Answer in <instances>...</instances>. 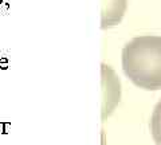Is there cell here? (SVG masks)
<instances>
[{
    "instance_id": "obj_2",
    "label": "cell",
    "mask_w": 161,
    "mask_h": 145,
    "mask_svg": "<svg viewBox=\"0 0 161 145\" xmlns=\"http://www.w3.org/2000/svg\"><path fill=\"white\" fill-rule=\"evenodd\" d=\"M102 91H103V106H102V117L112 113V101L117 104L119 101V81L117 79L116 72L110 69V66L102 63Z\"/></svg>"
},
{
    "instance_id": "obj_1",
    "label": "cell",
    "mask_w": 161,
    "mask_h": 145,
    "mask_svg": "<svg viewBox=\"0 0 161 145\" xmlns=\"http://www.w3.org/2000/svg\"><path fill=\"white\" fill-rule=\"evenodd\" d=\"M122 69L136 86L145 90L161 89V36L141 35L124 46Z\"/></svg>"
},
{
    "instance_id": "obj_4",
    "label": "cell",
    "mask_w": 161,
    "mask_h": 145,
    "mask_svg": "<svg viewBox=\"0 0 161 145\" xmlns=\"http://www.w3.org/2000/svg\"><path fill=\"white\" fill-rule=\"evenodd\" d=\"M151 132L154 142L161 145V100L156 105L151 118Z\"/></svg>"
},
{
    "instance_id": "obj_3",
    "label": "cell",
    "mask_w": 161,
    "mask_h": 145,
    "mask_svg": "<svg viewBox=\"0 0 161 145\" xmlns=\"http://www.w3.org/2000/svg\"><path fill=\"white\" fill-rule=\"evenodd\" d=\"M128 0H101V28L108 30L122 20Z\"/></svg>"
}]
</instances>
